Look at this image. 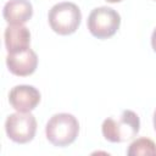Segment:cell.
Masks as SVG:
<instances>
[{"label": "cell", "mask_w": 156, "mask_h": 156, "mask_svg": "<svg viewBox=\"0 0 156 156\" xmlns=\"http://www.w3.org/2000/svg\"><path fill=\"white\" fill-rule=\"evenodd\" d=\"M79 134L78 119L66 112L56 113L48 121L45 126L46 139L57 147H65L74 143Z\"/></svg>", "instance_id": "obj_1"}, {"label": "cell", "mask_w": 156, "mask_h": 156, "mask_svg": "<svg viewBox=\"0 0 156 156\" xmlns=\"http://www.w3.org/2000/svg\"><path fill=\"white\" fill-rule=\"evenodd\" d=\"M140 130L139 116L132 110H124L118 119L108 117L104 119L101 132L110 143H124L133 139Z\"/></svg>", "instance_id": "obj_2"}, {"label": "cell", "mask_w": 156, "mask_h": 156, "mask_svg": "<svg viewBox=\"0 0 156 156\" xmlns=\"http://www.w3.org/2000/svg\"><path fill=\"white\" fill-rule=\"evenodd\" d=\"M48 20L50 28L58 35L73 34L82 22L80 9L69 1H62L54 5L49 13Z\"/></svg>", "instance_id": "obj_3"}, {"label": "cell", "mask_w": 156, "mask_h": 156, "mask_svg": "<svg viewBox=\"0 0 156 156\" xmlns=\"http://www.w3.org/2000/svg\"><path fill=\"white\" fill-rule=\"evenodd\" d=\"M87 26L93 37L98 39H108L119 29L121 16L111 7L100 6L90 12Z\"/></svg>", "instance_id": "obj_4"}, {"label": "cell", "mask_w": 156, "mask_h": 156, "mask_svg": "<svg viewBox=\"0 0 156 156\" xmlns=\"http://www.w3.org/2000/svg\"><path fill=\"white\" fill-rule=\"evenodd\" d=\"M5 132L10 140L17 144L32 141L37 132V119L30 112H16L7 116Z\"/></svg>", "instance_id": "obj_5"}, {"label": "cell", "mask_w": 156, "mask_h": 156, "mask_svg": "<svg viewBox=\"0 0 156 156\" xmlns=\"http://www.w3.org/2000/svg\"><path fill=\"white\" fill-rule=\"evenodd\" d=\"M6 66L12 74L17 77H28L33 74L38 67V56L30 48L7 52Z\"/></svg>", "instance_id": "obj_6"}, {"label": "cell", "mask_w": 156, "mask_h": 156, "mask_svg": "<svg viewBox=\"0 0 156 156\" xmlns=\"http://www.w3.org/2000/svg\"><path fill=\"white\" fill-rule=\"evenodd\" d=\"M40 91L33 85H16L9 93V102L18 112H30L40 102Z\"/></svg>", "instance_id": "obj_7"}, {"label": "cell", "mask_w": 156, "mask_h": 156, "mask_svg": "<svg viewBox=\"0 0 156 156\" xmlns=\"http://www.w3.org/2000/svg\"><path fill=\"white\" fill-rule=\"evenodd\" d=\"M2 16L9 24H24L33 16V5L29 0H9L4 5Z\"/></svg>", "instance_id": "obj_8"}, {"label": "cell", "mask_w": 156, "mask_h": 156, "mask_svg": "<svg viewBox=\"0 0 156 156\" xmlns=\"http://www.w3.org/2000/svg\"><path fill=\"white\" fill-rule=\"evenodd\" d=\"M4 41L7 52H15L29 48L30 32L23 24H9L4 32Z\"/></svg>", "instance_id": "obj_9"}, {"label": "cell", "mask_w": 156, "mask_h": 156, "mask_svg": "<svg viewBox=\"0 0 156 156\" xmlns=\"http://www.w3.org/2000/svg\"><path fill=\"white\" fill-rule=\"evenodd\" d=\"M128 156H156V144L149 138H138L130 143Z\"/></svg>", "instance_id": "obj_10"}, {"label": "cell", "mask_w": 156, "mask_h": 156, "mask_svg": "<svg viewBox=\"0 0 156 156\" xmlns=\"http://www.w3.org/2000/svg\"><path fill=\"white\" fill-rule=\"evenodd\" d=\"M151 46H152V50L156 52V28L151 34Z\"/></svg>", "instance_id": "obj_11"}, {"label": "cell", "mask_w": 156, "mask_h": 156, "mask_svg": "<svg viewBox=\"0 0 156 156\" xmlns=\"http://www.w3.org/2000/svg\"><path fill=\"white\" fill-rule=\"evenodd\" d=\"M154 128H155V130H156V110H155V112H154Z\"/></svg>", "instance_id": "obj_12"}, {"label": "cell", "mask_w": 156, "mask_h": 156, "mask_svg": "<svg viewBox=\"0 0 156 156\" xmlns=\"http://www.w3.org/2000/svg\"><path fill=\"white\" fill-rule=\"evenodd\" d=\"M107 2H111V4H116V2H121L122 0H106Z\"/></svg>", "instance_id": "obj_13"}]
</instances>
